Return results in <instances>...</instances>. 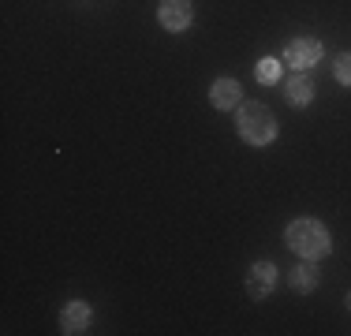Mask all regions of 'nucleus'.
<instances>
[{"label":"nucleus","instance_id":"f257e3e1","mask_svg":"<svg viewBox=\"0 0 351 336\" xmlns=\"http://www.w3.org/2000/svg\"><path fill=\"white\" fill-rule=\"evenodd\" d=\"M284 243H288V250H295L299 258H311V262H317V258H325L332 250V235L317 217H295L284 228Z\"/></svg>","mask_w":351,"mask_h":336},{"label":"nucleus","instance_id":"f03ea898","mask_svg":"<svg viewBox=\"0 0 351 336\" xmlns=\"http://www.w3.org/2000/svg\"><path fill=\"white\" fill-rule=\"evenodd\" d=\"M236 131L239 139L247 142V146H269V142H277V116H273V108L265 105V101H243V105L236 108Z\"/></svg>","mask_w":351,"mask_h":336},{"label":"nucleus","instance_id":"7ed1b4c3","mask_svg":"<svg viewBox=\"0 0 351 336\" xmlns=\"http://www.w3.org/2000/svg\"><path fill=\"white\" fill-rule=\"evenodd\" d=\"M322 56H325V45L317 38H291L288 45H284V53H280V64H288L291 71H311L314 64H322Z\"/></svg>","mask_w":351,"mask_h":336},{"label":"nucleus","instance_id":"20e7f679","mask_svg":"<svg viewBox=\"0 0 351 336\" xmlns=\"http://www.w3.org/2000/svg\"><path fill=\"white\" fill-rule=\"evenodd\" d=\"M273 288H277V265L269 262V258H262V262H254L247 269V296L250 299H269Z\"/></svg>","mask_w":351,"mask_h":336},{"label":"nucleus","instance_id":"39448f33","mask_svg":"<svg viewBox=\"0 0 351 336\" xmlns=\"http://www.w3.org/2000/svg\"><path fill=\"white\" fill-rule=\"evenodd\" d=\"M157 23L172 34H183L195 23V8H191V0H161L157 4Z\"/></svg>","mask_w":351,"mask_h":336},{"label":"nucleus","instance_id":"423d86ee","mask_svg":"<svg viewBox=\"0 0 351 336\" xmlns=\"http://www.w3.org/2000/svg\"><path fill=\"white\" fill-rule=\"evenodd\" d=\"M90 322H94V310H90V302H82V299L64 302L60 317H56V325H60V333H64V336H79V333H86V329H90Z\"/></svg>","mask_w":351,"mask_h":336},{"label":"nucleus","instance_id":"0eeeda50","mask_svg":"<svg viewBox=\"0 0 351 336\" xmlns=\"http://www.w3.org/2000/svg\"><path fill=\"white\" fill-rule=\"evenodd\" d=\"M210 105L217 112H232V108L243 105V90H239L236 79H213L210 86Z\"/></svg>","mask_w":351,"mask_h":336},{"label":"nucleus","instance_id":"6e6552de","mask_svg":"<svg viewBox=\"0 0 351 336\" xmlns=\"http://www.w3.org/2000/svg\"><path fill=\"white\" fill-rule=\"evenodd\" d=\"M317 284H322V269H317L311 258H303L299 265H291L288 288L295 291V296H311V291H317Z\"/></svg>","mask_w":351,"mask_h":336},{"label":"nucleus","instance_id":"1a4fd4ad","mask_svg":"<svg viewBox=\"0 0 351 336\" xmlns=\"http://www.w3.org/2000/svg\"><path fill=\"white\" fill-rule=\"evenodd\" d=\"M314 94H317V86H314V79L306 71H295L288 82H284V97H288L291 108H306L314 101Z\"/></svg>","mask_w":351,"mask_h":336},{"label":"nucleus","instance_id":"9d476101","mask_svg":"<svg viewBox=\"0 0 351 336\" xmlns=\"http://www.w3.org/2000/svg\"><path fill=\"white\" fill-rule=\"evenodd\" d=\"M332 79H337L340 86H351V53H340L337 60H332Z\"/></svg>","mask_w":351,"mask_h":336},{"label":"nucleus","instance_id":"9b49d317","mask_svg":"<svg viewBox=\"0 0 351 336\" xmlns=\"http://www.w3.org/2000/svg\"><path fill=\"white\" fill-rule=\"evenodd\" d=\"M258 82H277L280 79V60H273V56H265L262 64H258Z\"/></svg>","mask_w":351,"mask_h":336},{"label":"nucleus","instance_id":"f8f14e48","mask_svg":"<svg viewBox=\"0 0 351 336\" xmlns=\"http://www.w3.org/2000/svg\"><path fill=\"white\" fill-rule=\"evenodd\" d=\"M344 307H348V310H351V291H348V296H344Z\"/></svg>","mask_w":351,"mask_h":336}]
</instances>
